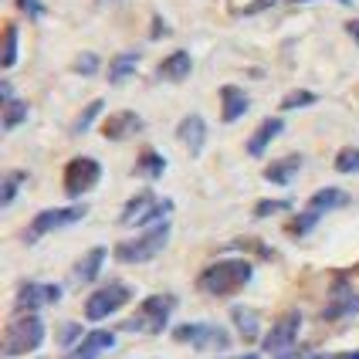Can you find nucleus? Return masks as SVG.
Returning a JSON list of instances; mask_svg holds the SVG:
<instances>
[{"label": "nucleus", "instance_id": "cd10ccee", "mask_svg": "<svg viewBox=\"0 0 359 359\" xmlns=\"http://www.w3.org/2000/svg\"><path fill=\"white\" fill-rule=\"evenodd\" d=\"M18 65V27L7 24V44H4V68Z\"/></svg>", "mask_w": 359, "mask_h": 359}, {"label": "nucleus", "instance_id": "20e7f679", "mask_svg": "<svg viewBox=\"0 0 359 359\" xmlns=\"http://www.w3.org/2000/svg\"><path fill=\"white\" fill-rule=\"evenodd\" d=\"M166 241H170V224L163 220V224H156V227L142 231L140 238L122 241L119 248H116V258H119L122 264H140V261L156 258L163 248H166Z\"/></svg>", "mask_w": 359, "mask_h": 359}, {"label": "nucleus", "instance_id": "9d476101", "mask_svg": "<svg viewBox=\"0 0 359 359\" xmlns=\"http://www.w3.org/2000/svg\"><path fill=\"white\" fill-rule=\"evenodd\" d=\"M88 214L85 203H75V207H58V210H41L34 224L27 227V241H38L41 234H51V231H61L68 224H79L81 217Z\"/></svg>", "mask_w": 359, "mask_h": 359}, {"label": "nucleus", "instance_id": "4c0bfd02", "mask_svg": "<svg viewBox=\"0 0 359 359\" xmlns=\"http://www.w3.org/2000/svg\"><path fill=\"white\" fill-rule=\"evenodd\" d=\"M231 359H258V353H244V356H231Z\"/></svg>", "mask_w": 359, "mask_h": 359}, {"label": "nucleus", "instance_id": "bb28decb", "mask_svg": "<svg viewBox=\"0 0 359 359\" xmlns=\"http://www.w3.org/2000/svg\"><path fill=\"white\" fill-rule=\"evenodd\" d=\"M27 119V105L18 99H7V116H4V129H14L20 122Z\"/></svg>", "mask_w": 359, "mask_h": 359}, {"label": "nucleus", "instance_id": "f3484780", "mask_svg": "<svg viewBox=\"0 0 359 359\" xmlns=\"http://www.w3.org/2000/svg\"><path fill=\"white\" fill-rule=\"evenodd\" d=\"M349 203V194H342V190H336V187H325V190H319V194H312V200H309V214L312 217H322L325 210H336V207H346Z\"/></svg>", "mask_w": 359, "mask_h": 359}, {"label": "nucleus", "instance_id": "f03ea898", "mask_svg": "<svg viewBox=\"0 0 359 359\" xmlns=\"http://www.w3.org/2000/svg\"><path fill=\"white\" fill-rule=\"evenodd\" d=\"M41 339H44V322L34 312H24L4 332V356L14 359V356H24V353H34L41 346Z\"/></svg>", "mask_w": 359, "mask_h": 359}, {"label": "nucleus", "instance_id": "4be33fe9", "mask_svg": "<svg viewBox=\"0 0 359 359\" xmlns=\"http://www.w3.org/2000/svg\"><path fill=\"white\" fill-rule=\"evenodd\" d=\"M231 319H234V325H238V332L244 336V339L251 342V339H258V332H261V325H258V312L255 309H234L231 312Z\"/></svg>", "mask_w": 359, "mask_h": 359}, {"label": "nucleus", "instance_id": "a19ab883", "mask_svg": "<svg viewBox=\"0 0 359 359\" xmlns=\"http://www.w3.org/2000/svg\"><path fill=\"white\" fill-rule=\"evenodd\" d=\"M112 4H122V0H112Z\"/></svg>", "mask_w": 359, "mask_h": 359}, {"label": "nucleus", "instance_id": "c85d7f7f", "mask_svg": "<svg viewBox=\"0 0 359 359\" xmlns=\"http://www.w3.org/2000/svg\"><path fill=\"white\" fill-rule=\"evenodd\" d=\"M302 105H316V92L295 88V92H288V95L281 99V109H302Z\"/></svg>", "mask_w": 359, "mask_h": 359}, {"label": "nucleus", "instance_id": "9b49d317", "mask_svg": "<svg viewBox=\"0 0 359 359\" xmlns=\"http://www.w3.org/2000/svg\"><path fill=\"white\" fill-rule=\"evenodd\" d=\"M61 302V288L58 285H44V281H31L18 292V312H38L44 305H55Z\"/></svg>", "mask_w": 359, "mask_h": 359}, {"label": "nucleus", "instance_id": "5701e85b", "mask_svg": "<svg viewBox=\"0 0 359 359\" xmlns=\"http://www.w3.org/2000/svg\"><path fill=\"white\" fill-rule=\"evenodd\" d=\"M102 261H105V248H92L85 258L79 261V268H75V278L79 281H92L95 275H99Z\"/></svg>", "mask_w": 359, "mask_h": 359}, {"label": "nucleus", "instance_id": "6ab92c4d", "mask_svg": "<svg viewBox=\"0 0 359 359\" xmlns=\"http://www.w3.org/2000/svg\"><path fill=\"white\" fill-rule=\"evenodd\" d=\"M302 170V156H281V160H275L268 170H264V180H271V183H278V187H288L292 180H295V173Z\"/></svg>", "mask_w": 359, "mask_h": 359}, {"label": "nucleus", "instance_id": "e433bc0d", "mask_svg": "<svg viewBox=\"0 0 359 359\" xmlns=\"http://www.w3.org/2000/svg\"><path fill=\"white\" fill-rule=\"evenodd\" d=\"M292 4H312V0H292ZM336 4H342V7H349L353 0H336Z\"/></svg>", "mask_w": 359, "mask_h": 359}, {"label": "nucleus", "instance_id": "7ed1b4c3", "mask_svg": "<svg viewBox=\"0 0 359 359\" xmlns=\"http://www.w3.org/2000/svg\"><path fill=\"white\" fill-rule=\"evenodd\" d=\"M177 309V295H149V299L140 305V312L126 322L129 332H149V336H160L166 329V322Z\"/></svg>", "mask_w": 359, "mask_h": 359}, {"label": "nucleus", "instance_id": "a211bd4d", "mask_svg": "<svg viewBox=\"0 0 359 359\" xmlns=\"http://www.w3.org/2000/svg\"><path fill=\"white\" fill-rule=\"evenodd\" d=\"M281 129H285V122H281V119H275V116H271V119H264L258 129H255V136L248 140V153H251V156H264L268 142L275 140Z\"/></svg>", "mask_w": 359, "mask_h": 359}, {"label": "nucleus", "instance_id": "39448f33", "mask_svg": "<svg viewBox=\"0 0 359 359\" xmlns=\"http://www.w3.org/2000/svg\"><path fill=\"white\" fill-rule=\"evenodd\" d=\"M129 299H133L129 285H122V281H112V285H102L99 292H92V295L85 299V319L102 322L105 316H112L116 309H122V305H126Z\"/></svg>", "mask_w": 359, "mask_h": 359}, {"label": "nucleus", "instance_id": "7c9ffc66", "mask_svg": "<svg viewBox=\"0 0 359 359\" xmlns=\"http://www.w3.org/2000/svg\"><path fill=\"white\" fill-rule=\"evenodd\" d=\"M20 180H24V173H20V170H14V173H7V180H4V190H0V200H4V203H11V200L18 197Z\"/></svg>", "mask_w": 359, "mask_h": 359}, {"label": "nucleus", "instance_id": "dca6fc26", "mask_svg": "<svg viewBox=\"0 0 359 359\" xmlns=\"http://www.w3.org/2000/svg\"><path fill=\"white\" fill-rule=\"evenodd\" d=\"M190 68H194V58H190V51H173V55H166L160 61V68H156V75L166 81H183L190 75Z\"/></svg>", "mask_w": 359, "mask_h": 359}, {"label": "nucleus", "instance_id": "2f4dec72", "mask_svg": "<svg viewBox=\"0 0 359 359\" xmlns=\"http://www.w3.org/2000/svg\"><path fill=\"white\" fill-rule=\"evenodd\" d=\"M75 72H79V75H95V72H99V58H95L92 51H88V55H79V58H75Z\"/></svg>", "mask_w": 359, "mask_h": 359}, {"label": "nucleus", "instance_id": "c756f323", "mask_svg": "<svg viewBox=\"0 0 359 359\" xmlns=\"http://www.w3.org/2000/svg\"><path fill=\"white\" fill-rule=\"evenodd\" d=\"M281 210H292V200H261L255 207V217H268V214H281Z\"/></svg>", "mask_w": 359, "mask_h": 359}, {"label": "nucleus", "instance_id": "6e6552de", "mask_svg": "<svg viewBox=\"0 0 359 359\" xmlns=\"http://www.w3.org/2000/svg\"><path fill=\"white\" fill-rule=\"evenodd\" d=\"M173 336L180 342H190L194 349H227L231 346V336L214 325V322H190V325H180L173 329Z\"/></svg>", "mask_w": 359, "mask_h": 359}, {"label": "nucleus", "instance_id": "473e14b6", "mask_svg": "<svg viewBox=\"0 0 359 359\" xmlns=\"http://www.w3.org/2000/svg\"><path fill=\"white\" fill-rule=\"evenodd\" d=\"M18 7L27 14V18H44V7H41V0H18Z\"/></svg>", "mask_w": 359, "mask_h": 359}, {"label": "nucleus", "instance_id": "c9c22d12", "mask_svg": "<svg viewBox=\"0 0 359 359\" xmlns=\"http://www.w3.org/2000/svg\"><path fill=\"white\" fill-rule=\"evenodd\" d=\"M346 31H349V38L359 44V20H353V24H346Z\"/></svg>", "mask_w": 359, "mask_h": 359}, {"label": "nucleus", "instance_id": "a878e982", "mask_svg": "<svg viewBox=\"0 0 359 359\" xmlns=\"http://www.w3.org/2000/svg\"><path fill=\"white\" fill-rule=\"evenodd\" d=\"M336 170H339V173H356L359 170V149L356 146L339 149V156H336Z\"/></svg>", "mask_w": 359, "mask_h": 359}, {"label": "nucleus", "instance_id": "2eb2a0df", "mask_svg": "<svg viewBox=\"0 0 359 359\" xmlns=\"http://www.w3.org/2000/svg\"><path fill=\"white\" fill-rule=\"evenodd\" d=\"M112 346H116V332L99 329V332H88V336L79 342V349H75V353H68V359H95L99 353L112 349Z\"/></svg>", "mask_w": 359, "mask_h": 359}, {"label": "nucleus", "instance_id": "b1692460", "mask_svg": "<svg viewBox=\"0 0 359 359\" xmlns=\"http://www.w3.org/2000/svg\"><path fill=\"white\" fill-rule=\"evenodd\" d=\"M166 170V160H163L156 149H146L140 156V163H136V177H149V180H156Z\"/></svg>", "mask_w": 359, "mask_h": 359}, {"label": "nucleus", "instance_id": "f704fd0d", "mask_svg": "<svg viewBox=\"0 0 359 359\" xmlns=\"http://www.w3.org/2000/svg\"><path fill=\"white\" fill-rule=\"evenodd\" d=\"M75 336H81V329L75 325V322H68V325L61 329V346H72V342H75Z\"/></svg>", "mask_w": 359, "mask_h": 359}, {"label": "nucleus", "instance_id": "412c9836", "mask_svg": "<svg viewBox=\"0 0 359 359\" xmlns=\"http://www.w3.org/2000/svg\"><path fill=\"white\" fill-rule=\"evenodd\" d=\"M136 68H140V51H122V55H116L112 65H109V81L119 85V81H126Z\"/></svg>", "mask_w": 359, "mask_h": 359}, {"label": "nucleus", "instance_id": "72a5a7b5", "mask_svg": "<svg viewBox=\"0 0 359 359\" xmlns=\"http://www.w3.org/2000/svg\"><path fill=\"white\" fill-rule=\"evenodd\" d=\"M275 4H278V0H251L241 14H261V11H268V7H275Z\"/></svg>", "mask_w": 359, "mask_h": 359}, {"label": "nucleus", "instance_id": "423d86ee", "mask_svg": "<svg viewBox=\"0 0 359 359\" xmlns=\"http://www.w3.org/2000/svg\"><path fill=\"white\" fill-rule=\"evenodd\" d=\"M170 210H173V203H170V200H156L153 197V190H142V194H136V197L126 203V210H122V224H126V227L149 224V220L166 217Z\"/></svg>", "mask_w": 359, "mask_h": 359}, {"label": "nucleus", "instance_id": "4468645a", "mask_svg": "<svg viewBox=\"0 0 359 359\" xmlns=\"http://www.w3.org/2000/svg\"><path fill=\"white\" fill-rule=\"evenodd\" d=\"M177 136L194 156H200V149H203V142H207V126H203L200 116H183L177 126Z\"/></svg>", "mask_w": 359, "mask_h": 359}, {"label": "nucleus", "instance_id": "393cba45", "mask_svg": "<svg viewBox=\"0 0 359 359\" xmlns=\"http://www.w3.org/2000/svg\"><path fill=\"white\" fill-rule=\"evenodd\" d=\"M102 105H105V102H102V99H95V102H92V105H85V112H81L79 119L72 122V136H81V133H85V129L92 126V122H95V116H99V112H102Z\"/></svg>", "mask_w": 359, "mask_h": 359}, {"label": "nucleus", "instance_id": "ddd939ff", "mask_svg": "<svg viewBox=\"0 0 359 359\" xmlns=\"http://www.w3.org/2000/svg\"><path fill=\"white\" fill-rule=\"evenodd\" d=\"M220 119L224 122H238L248 109H251V99H248V92L244 88H238V85H224L220 88Z\"/></svg>", "mask_w": 359, "mask_h": 359}, {"label": "nucleus", "instance_id": "1a4fd4ad", "mask_svg": "<svg viewBox=\"0 0 359 359\" xmlns=\"http://www.w3.org/2000/svg\"><path fill=\"white\" fill-rule=\"evenodd\" d=\"M299 329H302V312H285L271 332L264 336V353L271 356H288L295 349V339H299Z\"/></svg>", "mask_w": 359, "mask_h": 359}, {"label": "nucleus", "instance_id": "58836bf2", "mask_svg": "<svg viewBox=\"0 0 359 359\" xmlns=\"http://www.w3.org/2000/svg\"><path fill=\"white\" fill-rule=\"evenodd\" d=\"M295 359H322V356H295Z\"/></svg>", "mask_w": 359, "mask_h": 359}, {"label": "nucleus", "instance_id": "f257e3e1", "mask_svg": "<svg viewBox=\"0 0 359 359\" xmlns=\"http://www.w3.org/2000/svg\"><path fill=\"white\" fill-rule=\"evenodd\" d=\"M255 275V268H251V261L244 258H227V261H217V264H210V268H203V275L197 278V285L207 292V295H234L241 292L248 281Z\"/></svg>", "mask_w": 359, "mask_h": 359}, {"label": "nucleus", "instance_id": "0eeeda50", "mask_svg": "<svg viewBox=\"0 0 359 359\" xmlns=\"http://www.w3.org/2000/svg\"><path fill=\"white\" fill-rule=\"evenodd\" d=\"M102 177V166L99 160H92V156H75V160L65 166V194L68 197H81V194H88Z\"/></svg>", "mask_w": 359, "mask_h": 359}, {"label": "nucleus", "instance_id": "ea45409f", "mask_svg": "<svg viewBox=\"0 0 359 359\" xmlns=\"http://www.w3.org/2000/svg\"><path fill=\"white\" fill-rule=\"evenodd\" d=\"M346 359H359V353H349V356H346Z\"/></svg>", "mask_w": 359, "mask_h": 359}, {"label": "nucleus", "instance_id": "f8f14e48", "mask_svg": "<svg viewBox=\"0 0 359 359\" xmlns=\"http://www.w3.org/2000/svg\"><path fill=\"white\" fill-rule=\"evenodd\" d=\"M136 133H142V119L136 116V112H129V109H122V112H112L109 119H105V126H102V136L105 140H129V136H136Z\"/></svg>", "mask_w": 359, "mask_h": 359}, {"label": "nucleus", "instance_id": "aec40b11", "mask_svg": "<svg viewBox=\"0 0 359 359\" xmlns=\"http://www.w3.org/2000/svg\"><path fill=\"white\" fill-rule=\"evenodd\" d=\"M349 312H359V295H353L346 285H336V295H332V305L325 309V319H339Z\"/></svg>", "mask_w": 359, "mask_h": 359}]
</instances>
